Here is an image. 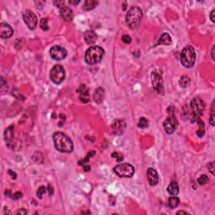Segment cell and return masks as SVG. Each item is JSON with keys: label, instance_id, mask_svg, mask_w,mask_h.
<instances>
[{"label": "cell", "instance_id": "6da1fadb", "mask_svg": "<svg viewBox=\"0 0 215 215\" xmlns=\"http://www.w3.org/2000/svg\"><path fill=\"white\" fill-rule=\"evenodd\" d=\"M53 140L55 149L60 152L70 153L73 151V144L69 137L64 133L57 131L53 134Z\"/></svg>", "mask_w": 215, "mask_h": 215}, {"label": "cell", "instance_id": "7a4b0ae2", "mask_svg": "<svg viewBox=\"0 0 215 215\" xmlns=\"http://www.w3.org/2000/svg\"><path fill=\"white\" fill-rule=\"evenodd\" d=\"M143 18V12L140 8L134 6L132 7L127 13L125 20L131 29H135L140 26Z\"/></svg>", "mask_w": 215, "mask_h": 215}, {"label": "cell", "instance_id": "3957f363", "mask_svg": "<svg viewBox=\"0 0 215 215\" xmlns=\"http://www.w3.org/2000/svg\"><path fill=\"white\" fill-rule=\"evenodd\" d=\"M104 55V50L99 46L89 47L85 54V61L87 64L95 65L101 61Z\"/></svg>", "mask_w": 215, "mask_h": 215}, {"label": "cell", "instance_id": "277c9868", "mask_svg": "<svg viewBox=\"0 0 215 215\" xmlns=\"http://www.w3.org/2000/svg\"><path fill=\"white\" fill-rule=\"evenodd\" d=\"M181 63L186 68H192L196 61V53L192 46H186L183 48L181 53Z\"/></svg>", "mask_w": 215, "mask_h": 215}, {"label": "cell", "instance_id": "5b68a950", "mask_svg": "<svg viewBox=\"0 0 215 215\" xmlns=\"http://www.w3.org/2000/svg\"><path fill=\"white\" fill-rule=\"evenodd\" d=\"M205 104L204 100L199 97H195L191 101V110L192 113V121H197L204 114Z\"/></svg>", "mask_w": 215, "mask_h": 215}, {"label": "cell", "instance_id": "8992f818", "mask_svg": "<svg viewBox=\"0 0 215 215\" xmlns=\"http://www.w3.org/2000/svg\"><path fill=\"white\" fill-rule=\"evenodd\" d=\"M174 108L170 107L169 108V114L168 118H166V120L163 123V127H164V129L166 132V134H172L176 129L178 127V121L177 117L174 114Z\"/></svg>", "mask_w": 215, "mask_h": 215}, {"label": "cell", "instance_id": "52a82bcc", "mask_svg": "<svg viewBox=\"0 0 215 215\" xmlns=\"http://www.w3.org/2000/svg\"><path fill=\"white\" fill-rule=\"evenodd\" d=\"M113 172L120 178H131L134 174V168L129 163H121L114 166Z\"/></svg>", "mask_w": 215, "mask_h": 215}, {"label": "cell", "instance_id": "ba28073f", "mask_svg": "<svg viewBox=\"0 0 215 215\" xmlns=\"http://www.w3.org/2000/svg\"><path fill=\"white\" fill-rule=\"evenodd\" d=\"M66 72H65L64 68L61 65H55L51 68L50 72V80L55 83V84H60L64 80Z\"/></svg>", "mask_w": 215, "mask_h": 215}, {"label": "cell", "instance_id": "9c48e42d", "mask_svg": "<svg viewBox=\"0 0 215 215\" xmlns=\"http://www.w3.org/2000/svg\"><path fill=\"white\" fill-rule=\"evenodd\" d=\"M50 55L55 61H61L67 56V51L60 46H54L50 50Z\"/></svg>", "mask_w": 215, "mask_h": 215}, {"label": "cell", "instance_id": "30bf717a", "mask_svg": "<svg viewBox=\"0 0 215 215\" xmlns=\"http://www.w3.org/2000/svg\"><path fill=\"white\" fill-rule=\"evenodd\" d=\"M23 20L24 22L25 23L27 26L29 27V29H35L36 25H37L38 20L36 15L33 13L31 10L27 9L24 12L23 14Z\"/></svg>", "mask_w": 215, "mask_h": 215}, {"label": "cell", "instance_id": "8fae6325", "mask_svg": "<svg viewBox=\"0 0 215 215\" xmlns=\"http://www.w3.org/2000/svg\"><path fill=\"white\" fill-rule=\"evenodd\" d=\"M151 80L154 90L158 93H162L163 90V81L162 77L160 73L157 71H154L151 73Z\"/></svg>", "mask_w": 215, "mask_h": 215}, {"label": "cell", "instance_id": "7c38bea8", "mask_svg": "<svg viewBox=\"0 0 215 215\" xmlns=\"http://www.w3.org/2000/svg\"><path fill=\"white\" fill-rule=\"evenodd\" d=\"M126 129V123L123 119H117L112 125V131L113 134L121 135Z\"/></svg>", "mask_w": 215, "mask_h": 215}, {"label": "cell", "instance_id": "4fadbf2b", "mask_svg": "<svg viewBox=\"0 0 215 215\" xmlns=\"http://www.w3.org/2000/svg\"><path fill=\"white\" fill-rule=\"evenodd\" d=\"M14 34V29L9 24L1 23L0 24V36L4 39L10 38Z\"/></svg>", "mask_w": 215, "mask_h": 215}, {"label": "cell", "instance_id": "5bb4252c", "mask_svg": "<svg viewBox=\"0 0 215 215\" xmlns=\"http://www.w3.org/2000/svg\"><path fill=\"white\" fill-rule=\"evenodd\" d=\"M147 179L150 183L151 186H156L158 181H159V178H158V174H157L156 171L153 168H148L147 170Z\"/></svg>", "mask_w": 215, "mask_h": 215}, {"label": "cell", "instance_id": "9a60e30c", "mask_svg": "<svg viewBox=\"0 0 215 215\" xmlns=\"http://www.w3.org/2000/svg\"><path fill=\"white\" fill-rule=\"evenodd\" d=\"M60 15H61V18H62L65 21L72 20L73 16H74L72 10L70 8H68V7H67V6L65 5L60 9Z\"/></svg>", "mask_w": 215, "mask_h": 215}, {"label": "cell", "instance_id": "2e32d148", "mask_svg": "<svg viewBox=\"0 0 215 215\" xmlns=\"http://www.w3.org/2000/svg\"><path fill=\"white\" fill-rule=\"evenodd\" d=\"M84 40L86 41V43L88 45H93L98 40V35L93 30H87L84 33Z\"/></svg>", "mask_w": 215, "mask_h": 215}, {"label": "cell", "instance_id": "e0dca14e", "mask_svg": "<svg viewBox=\"0 0 215 215\" xmlns=\"http://www.w3.org/2000/svg\"><path fill=\"white\" fill-rule=\"evenodd\" d=\"M77 93L81 95V97H80V100H81V101H82L83 103L89 102V99L87 98V97L88 96L89 91H88V88H87L86 85H80L78 88H77Z\"/></svg>", "mask_w": 215, "mask_h": 215}, {"label": "cell", "instance_id": "ac0fdd59", "mask_svg": "<svg viewBox=\"0 0 215 215\" xmlns=\"http://www.w3.org/2000/svg\"><path fill=\"white\" fill-rule=\"evenodd\" d=\"M104 90L103 87H98L96 90H95V93H94V95H93V99L94 101L97 103H101L103 102V100L104 99Z\"/></svg>", "mask_w": 215, "mask_h": 215}, {"label": "cell", "instance_id": "d6986e66", "mask_svg": "<svg viewBox=\"0 0 215 215\" xmlns=\"http://www.w3.org/2000/svg\"><path fill=\"white\" fill-rule=\"evenodd\" d=\"M167 192L170 195L172 196H176V195L178 194L179 192V186H178V184L177 182H172L169 184L168 187H167Z\"/></svg>", "mask_w": 215, "mask_h": 215}, {"label": "cell", "instance_id": "ffe728a7", "mask_svg": "<svg viewBox=\"0 0 215 215\" xmlns=\"http://www.w3.org/2000/svg\"><path fill=\"white\" fill-rule=\"evenodd\" d=\"M172 44V37L168 33H163L159 39L158 45H164V46H169Z\"/></svg>", "mask_w": 215, "mask_h": 215}, {"label": "cell", "instance_id": "44dd1931", "mask_svg": "<svg viewBox=\"0 0 215 215\" xmlns=\"http://www.w3.org/2000/svg\"><path fill=\"white\" fill-rule=\"evenodd\" d=\"M99 2L98 1H94V0H86L83 4V9L86 11H89L93 9L97 5H98Z\"/></svg>", "mask_w": 215, "mask_h": 215}, {"label": "cell", "instance_id": "7402d4cb", "mask_svg": "<svg viewBox=\"0 0 215 215\" xmlns=\"http://www.w3.org/2000/svg\"><path fill=\"white\" fill-rule=\"evenodd\" d=\"M14 138V126L11 125L9 128L7 129L4 133V139H5L6 142H11L12 140Z\"/></svg>", "mask_w": 215, "mask_h": 215}, {"label": "cell", "instance_id": "603a6c76", "mask_svg": "<svg viewBox=\"0 0 215 215\" xmlns=\"http://www.w3.org/2000/svg\"><path fill=\"white\" fill-rule=\"evenodd\" d=\"M179 204H180V199L178 197H176V196H172V197L169 198L167 205L171 208H177L179 205Z\"/></svg>", "mask_w": 215, "mask_h": 215}, {"label": "cell", "instance_id": "cb8c5ba5", "mask_svg": "<svg viewBox=\"0 0 215 215\" xmlns=\"http://www.w3.org/2000/svg\"><path fill=\"white\" fill-rule=\"evenodd\" d=\"M191 84V78L189 77L188 76L184 75L182 76L180 78V81H179V85L181 87H183V88H186Z\"/></svg>", "mask_w": 215, "mask_h": 215}, {"label": "cell", "instance_id": "d4e9b609", "mask_svg": "<svg viewBox=\"0 0 215 215\" xmlns=\"http://www.w3.org/2000/svg\"><path fill=\"white\" fill-rule=\"evenodd\" d=\"M196 122L198 123V125H199V129L197 131V134H198V137H203L204 136V133H205V129H204V123L200 119H198Z\"/></svg>", "mask_w": 215, "mask_h": 215}, {"label": "cell", "instance_id": "484cf974", "mask_svg": "<svg viewBox=\"0 0 215 215\" xmlns=\"http://www.w3.org/2000/svg\"><path fill=\"white\" fill-rule=\"evenodd\" d=\"M209 182V179L208 178V176L205 174L202 175L201 177H199L198 179V182L199 185H205L207 183Z\"/></svg>", "mask_w": 215, "mask_h": 215}, {"label": "cell", "instance_id": "4316f807", "mask_svg": "<svg viewBox=\"0 0 215 215\" xmlns=\"http://www.w3.org/2000/svg\"><path fill=\"white\" fill-rule=\"evenodd\" d=\"M149 125V122L147 119H145V118H140V121H139V123H138V126L140 127V128L141 129H145L148 127Z\"/></svg>", "mask_w": 215, "mask_h": 215}, {"label": "cell", "instance_id": "83f0119b", "mask_svg": "<svg viewBox=\"0 0 215 215\" xmlns=\"http://www.w3.org/2000/svg\"><path fill=\"white\" fill-rule=\"evenodd\" d=\"M40 26L43 30L46 31L49 29V26H48V20L46 18H43L41 20V23H40Z\"/></svg>", "mask_w": 215, "mask_h": 215}, {"label": "cell", "instance_id": "f1b7e54d", "mask_svg": "<svg viewBox=\"0 0 215 215\" xmlns=\"http://www.w3.org/2000/svg\"><path fill=\"white\" fill-rule=\"evenodd\" d=\"M209 122L212 126H214V101L213 102L212 107H211V116H210Z\"/></svg>", "mask_w": 215, "mask_h": 215}, {"label": "cell", "instance_id": "f546056e", "mask_svg": "<svg viewBox=\"0 0 215 215\" xmlns=\"http://www.w3.org/2000/svg\"><path fill=\"white\" fill-rule=\"evenodd\" d=\"M46 192H47V189L44 186L39 187V189H38V191H37V197L39 198H42V195H43L44 193H46Z\"/></svg>", "mask_w": 215, "mask_h": 215}, {"label": "cell", "instance_id": "4dcf8cb0", "mask_svg": "<svg viewBox=\"0 0 215 215\" xmlns=\"http://www.w3.org/2000/svg\"><path fill=\"white\" fill-rule=\"evenodd\" d=\"M95 154V151H90L88 154H87V156L86 157H85V159L83 160H80V162H79V165H82L83 163H86L87 161H88V160H89V158H90L91 156H93V155Z\"/></svg>", "mask_w": 215, "mask_h": 215}, {"label": "cell", "instance_id": "1f68e13d", "mask_svg": "<svg viewBox=\"0 0 215 215\" xmlns=\"http://www.w3.org/2000/svg\"><path fill=\"white\" fill-rule=\"evenodd\" d=\"M112 156L113 157H115L116 158L117 161H122L123 159H124V157H123V156L121 154H119V153H118V152H113V154H112Z\"/></svg>", "mask_w": 215, "mask_h": 215}, {"label": "cell", "instance_id": "d6a6232c", "mask_svg": "<svg viewBox=\"0 0 215 215\" xmlns=\"http://www.w3.org/2000/svg\"><path fill=\"white\" fill-rule=\"evenodd\" d=\"M122 41L126 44H129L131 42V37L128 35H124L122 36Z\"/></svg>", "mask_w": 215, "mask_h": 215}, {"label": "cell", "instance_id": "836d02e7", "mask_svg": "<svg viewBox=\"0 0 215 215\" xmlns=\"http://www.w3.org/2000/svg\"><path fill=\"white\" fill-rule=\"evenodd\" d=\"M10 197H11L12 199H15V200H17V199H19V198H20L21 197H22V193L20 192H15V194H14V196H10Z\"/></svg>", "mask_w": 215, "mask_h": 215}, {"label": "cell", "instance_id": "e575fe53", "mask_svg": "<svg viewBox=\"0 0 215 215\" xmlns=\"http://www.w3.org/2000/svg\"><path fill=\"white\" fill-rule=\"evenodd\" d=\"M208 169H209L210 172H211V173H212L213 175L214 174V171H213V169H214V163H209V164H208Z\"/></svg>", "mask_w": 215, "mask_h": 215}, {"label": "cell", "instance_id": "d590c367", "mask_svg": "<svg viewBox=\"0 0 215 215\" xmlns=\"http://www.w3.org/2000/svg\"><path fill=\"white\" fill-rule=\"evenodd\" d=\"M54 5H55L56 7H58V8H62L63 7V3H64V2H61V1H58V2H54Z\"/></svg>", "mask_w": 215, "mask_h": 215}, {"label": "cell", "instance_id": "8d00e7d4", "mask_svg": "<svg viewBox=\"0 0 215 215\" xmlns=\"http://www.w3.org/2000/svg\"><path fill=\"white\" fill-rule=\"evenodd\" d=\"M214 15H215V9H213L211 13H210V20H212V22H214L215 19H214Z\"/></svg>", "mask_w": 215, "mask_h": 215}, {"label": "cell", "instance_id": "74e56055", "mask_svg": "<svg viewBox=\"0 0 215 215\" xmlns=\"http://www.w3.org/2000/svg\"><path fill=\"white\" fill-rule=\"evenodd\" d=\"M25 213H27V211L24 208H21L20 210L16 212V214H25Z\"/></svg>", "mask_w": 215, "mask_h": 215}, {"label": "cell", "instance_id": "f35d334b", "mask_svg": "<svg viewBox=\"0 0 215 215\" xmlns=\"http://www.w3.org/2000/svg\"><path fill=\"white\" fill-rule=\"evenodd\" d=\"M47 191H49V194L50 196H51V195L53 194V188L52 186H51V185H48V187H47Z\"/></svg>", "mask_w": 215, "mask_h": 215}, {"label": "cell", "instance_id": "ab89813d", "mask_svg": "<svg viewBox=\"0 0 215 215\" xmlns=\"http://www.w3.org/2000/svg\"><path fill=\"white\" fill-rule=\"evenodd\" d=\"M214 46L212 47V50H211V55H212L213 61H214Z\"/></svg>", "mask_w": 215, "mask_h": 215}, {"label": "cell", "instance_id": "60d3db41", "mask_svg": "<svg viewBox=\"0 0 215 215\" xmlns=\"http://www.w3.org/2000/svg\"><path fill=\"white\" fill-rule=\"evenodd\" d=\"M9 174H11L10 176H11L12 178H16V173H15V172H13L12 171H10V170H9Z\"/></svg>", "mask_w": 215, "mask_h": 215}, {"label": "cell", "instance_id": "b9f144b4", "mask_svg": "<svg viewBox=\"0 0 215 215\" xmlns=\"http://www.w3.org/2000/svg\"><path fill=\"white\" fill-rule=\"evenodd\" d=\"M69 3H70L71 4H74V5H77V4H78V3H80V1H79V0H77V1H69Z\"/></svg>", "mask_w": 215, "mask_h": 215}, {"label": "cell", "instance_id": "7bdbcfd3", "mask_svg": "<svg viewBox=\"0 0 215 215\" xmlns=\"http://www.w3.org/2000/svg\"><path fill=\"white\" fill-rule=\"evenodd\" d=\"M177 214H188V213L185 212V211H178Z\"/></svg>", "mask_w": 215, "mask_h": 215}, {"label": "cell", "instance_id": "ee69618b", "mask_svg": "<svg viewBox=\"0 0 215 215\" xmlns=\"http://www.w3.org/2000/svg\"><path fill=\"white\" fill-rule=\"evenodd\" d=\"M90 166H84V170H85V172H89L90 171Z\"/></svg>", "mask_w": 215, "mask_h": 215}]
</instances>
